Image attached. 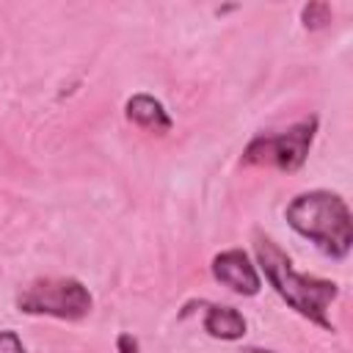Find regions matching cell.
<instances>
[{
    "mask_svg": "<svg viewBox=\"0 0 353 353\" xmlns=\"http://www.w3.org/2000/svg\"><path fill=\"white\" fill-rule=\"evenodd\" d=\"M254 256H256V270H262L265 281L276 290V295L301 317L309 323L334 331V323L328 317L331 303L339 295L336 281L312 276V273H298L292 268V259L281 251L279 243H273L268 234H254Z\"/></svg>",
    "mask_w": 353,
    "mask_h": 353,
    "instance_id": "obj_1",
    "label": "cell"
},
{
    "mask_svg": "<svg viewBox=\"0 0 353 353\" xmlns=\"http://www.w3.org/2000/svg\"><path fill=\"white\" fill-rule=\"evenodd\" d=\"M287 226L331 259H345L353 248V215L334 190H303L284 207Z\"/></svg>",
    "mask_w": 353,
    "mask_h": 353,
    "instance_id": "obj_2",
    "label": "cell"
},
{
    "mask_svg": "<svg viewBox=\"0 0 353 353\" xmlns=\"http://www.w3.org/2000/svg\"><path fill=\"white\" fill-rule=\"evenodd\" d=\"M94 306L88 287L80 279H39L17 295L22 314H47L58 320H83Z\"/></svg>",
    "mask_w": 353,
    "mask_h": 353,
    "instance_id": "obj_3",
    "label": "cell"
},
{
    "mask_svg": "<svg viewBox=\"0 0 353 353\" xmlns=\"http://www.w3.org/2000/svg\"><path fill=\"white\" fill-rule=\"evenodd\" d=\"M314 132H317V116H309V119L287 127L284 132L259 135L245 146L243 163H248V165H273L279 171L292 174L306 163Z\"/></svg>",
    "mask_w": 353,
    "mask_h": 353,
    "instance_id": "obj_4",
    "label": "cell"
},
{
    "mask_svg": "<svg viewBox=\"0 0 353 353\" xmlns=\"http://www.w3.org/2000/svg\"><path fill=\"white\" fill-rule=\"evenodd\" d=\"M210 270H212V279L218 284L229 287L234 295L254 298L262 290V276H259L254 259L248 256V251H243V248H226V251L215 254L210 262Z\"/></svg>",
    "mask_w": 353,
    "mask_h": 353,
    "instance_id": "obj_5",
    "label": "cell"
},
{
    "mask_svg": "<svg viewBox=\"0 0 353 353\" xmlns=\"http://www.w3.org/2000/svg\"><path fill=\"white\" fill-rule=\"evenodd\" d=\"M124 113L132 124L149 130V132H168L174 127V119L168 116L165 105L154 99L152 94H132L124 102Z\"/></svg>",
    "mask_w": 353,
    "mask_h": 353,
    "instance_id": "obj_6",
    "label": "cell"
},
{
    "mask_svg": "<svg viewBox=\"0 0 353 353\" xmlns=\"http://www.w3.org/2000/svg\"><path fill=\"white\" fill-rule=\"evenodd\" d=\"M204 331H207L212 339H221V342H237V339L245 336L248 323H245V317H243L234 306H226V303H210V306H207V314H204Z\"/></svg>",
    "mask_w": 353,
    "mask_h": 353,
    "instance_id": "obj_7",
    "label": "cell"
},
{
    "mask_svg": "<svg viewBox=\"0 0 353 353\" xmlns=\"http://www.w3.org/2000/svg\"><path fill=\"white\" fill-rule=\"evenodd\" d=\"M301 22L306 30H317L325 28L331 22V6L328 3H306L301 8Z\"/></svg>",
    "mask_w": 353,
    "mask_h": 353,
    "instance_id": "obj_8",
    "label": "cell"
},
{
    "mask_svg": "<svg viewBox=\"0 0 353 353\" xmlns=\"http://www.w3.org/2000/svg\"><path fill=\"white\" fill-rule=\"evenodd\" d=\"M0 353H28V350H25L19 334L6 328V331H0Z\"/></svg>",
    "mask_w": 353,
    "mask_h": 353,
    "instance_id": "obj_9",
    "label": "cell"
},
{
    "mask_svg": "<svg viewBox=\"0 0 353 353\" xmlns=\"http://www.w3.org/2000/svg\"><path fill=\"white\" fill-rule=\"evenodd\" d=\"M116 350L119 353H141V342H138V336L124 331V334L116 336Z\"/></svg>",
    "mask_w": 353,
    "mask_h": 353,
    "instance_id": "obj_10",
    "label": "cell"
},
{
    "mask_svg": "<svg viewBox=\"0 0 353 353\" xmlns=\"http://www.w3.org/2000/svg\"><path fill=\"white\" fill-rule=\"evenodd\" d=\"M243 353H276V350H270V347H256V345H248V347H243Z\"/></svg>",
    "mask_w": 353,
    "mask_h": 353,
    "instance_id": "obj_11",
    "label": "cell"
}]
</instances>
